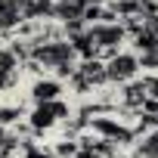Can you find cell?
Masks as SVG:
<instances>
[{
    "instance_id": "cell-11",
    "label": "cell",
    "mask_w": 158,
    "mask_h": 158,
    "mask_svg": "<svg viewBox=\"0 0 158 158\" xmlns=\"http://www.w3.org/2000/svg\"><path fill=\"white\" fill-rule=\"evenodd\" d=\"M139 84H143L146 99H158V71H143L139 74Z\"/></svg>"
},
{
    "instance_id": "cell-2",
    "label": "cell",
    "mask_w": 158,
    "mask_h": 158,
    "mask_svg": "<svg viewBox=\"0 0 158 158\" xmlns=\"http://www.w3.org/2000/svg\"><path fill=\"white\" fill-rule=\"evenodd\" d=\"M87 130L96 133V136H102V139L118 143L121 149H130V143H133V136H136V133L118 118V112H99V115H90V118H87Z\"/></svg>"
},
{
    "instance_id": "cell-12",
    "label": "cell",
    "mask_w": 158,
    "mask_h": 158,
    "mask_svg": "<svg viewBox=\"0 0 158 158\" xmlns=\"http://www.w3.org/2000/svg\"><path fill=\"white\" fill-rule=\"evenodd\" d=\"M136 59H139V71H158V47L136 53Z\"/></svg>"
},
{
    "instance_id": "cell-3",
    "label": "cell",
    "mask_w": 158,
    "mask_h": 158,
    "mask_svg": "<svg viewBox=\"0 0 158 158\" xmlns=\"http://www.w3.org/2000/svg\"><path fill=\"white\" fill-rule=\"evenodd\" d=\"M87 31H90V40H93V50L99 59L112 56L115 50H121L127 44L124 22H96V25H87Z\"/></svg>"
},
{
    "instance_id": "cell-9",
    "label": "cell",
    "mask_w": 158,
    "mask_h": 158,
    "mask_svg": "<svg viewBox=\"0 0 158 158\" xmlns=\"http://www.w3.org/2000/svg\"><path fill=\"white\" fill-rule=\"evenodd\" d=\"M25 102H0V127H16L25 118Z\"/></svg>"
},
{
    "instance_id": "cell-13",
    "label": "cell",
    "mask_w": 158,
    "mask_h": 158,
    "mask_svg": "<svg viewBox=\"0 0 158 158\" xmlns=\"http://www.w3.org/2000/svg\"><path fill=\"white\" fill-rule=\"evenodd\" d=\"M6 139H10V127H0V149L6 146Z\"/></svg>"
},
{
    "instance_id": "cell-5",
    "label": "cell",
    "mask_w": 158,
    "mask_h": 158,
    "mask_svg": "<svg viewBox=\"0 0 158 158\" xmlns=\"http://www.w3.org/2000/svg\"><path fill=\"white\" fill-rule=\"evenodd\" d=\"M25 96H28L31 106L34 102H50V99H62L65 96V84L59 77H53V74H34L28 90H25Z\"/></svg>"
},
{
    "instance_id": "cell-4",
    "label": "cell",
    "mask_w": 158,
    "mask_h": 158,
    "mask_svg": "<svg viewBox=\"0 0 158 158\" xmlns=\"http://www.w3.org/2000/svg\"><path fill=\"white\" fill-rule=\"evenodd\" d=\"M139 74V59L133 50H115L112 56H106V77H109V84L121 87L127 81H133V77Z\"/></svg>"
},
{
    "instance_id": "cell-7",
    "label": "cell",
    "mask_w": 158,
    "mask_h": 158,
    "mask_svg": "<svg viewBox=\"0 0 158 158\" xmlns=\"http://www.w3.org/2000/svg\"><path fill=\"white\" fill-rule=\"evenodd\" d=\"M22 22L19 0H0V34H13Z\"/></svg>"
},
{
    "instance_id": "cell-8",
    "label": "cell",
    "mask_w": 158,
    "mask_h": 158,
    "mask_svg": "<svg viewBox=\"0 0 158 158\" xmlns=\"http://www.w3.org/2000/svg\"><path fill=\"white\" fill-rule=\"evenodd\" d=\"M53 3L56 0H19L22 19H53Z\"/></svg>"
},
{
    "instance_id": "cell-1",
    "label": "cell",
    "mask_w": 158,
    "mask_h": 158,
    "mask_svg": "<svg viewBox=\"0 0 158 158\" xmlns=\"http://www.w3.org/2000/svg\"><path fill=\"white\" fill-rule=\"evenodd\" d=\"M74 109L65 102V99H50V102H34L28 112H25V121L28 127L34 130V136H44V133H53L56 124L62 118H68Z\"/></svg>"
},
{
    "instance_id": "cell-10",
    "label": "cell",
    "mask_w": 158,
    "mask_h": 158,
    "mask_svg": "<svg viewBox=\"0 0 158 158\" xmlns=\"http://www.w3.org/2000/svg\"><path fill=\"white\" fill-rule=\"evenodd\" d=\"M22 68V62L16 59V53L10 47H0V74H16Z\"/></svg>"
},
{
    "instance_id": "cell-6",
    "label": "cell",
    "mask_w": 158,
    "mask_h": 158,
    "mask_svg": "<svg viewBox=\"0 0 158 158\" xmlns=\"http://www.w3.org/2000/svg\"><path fill=\"white\" fill-rule=\"evenodd\" d=\"M127 158H158V127L136 133L127 149Z\"/></svg>"
}]
</instances>
